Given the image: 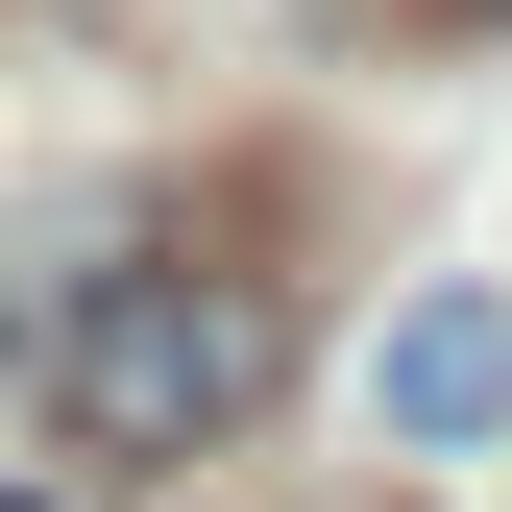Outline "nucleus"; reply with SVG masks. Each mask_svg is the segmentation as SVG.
<instances>
[{
  "mask_svg": "<svg viewBox=\"0 0 512 512\" xmlns=\"http://www.w3.org/2000/svg\"><path fill=\"white\" fill-rule=\"evenodd\" d=\"M0 512H49V488H0Z\"/></svg>",
  "mask_w": 512,
  "mask_h": 512,
  "instance_id": "obj_3",
  "label": "nucleus"
},
{
  "mask_svg": "<svg viewBox=\"0 0 512 512\" xmlns=\"http://www.w3.org/2000/svg\"><path fill=\"white\" fill-rule=\"evenodd\" d=\"M391 439L415 464H488L512 439V293H415L391 317Z\"/></svg>",
  "mask_w": 512,
  "mask_h": 512,
  "instance_id": "obj_2",
  "label": "nucleus"
},
{
  "mask_svg": "<svg viewBox=\"0 0 512 512\" xmlns=\"http://www.w3.org/2000/svg\"><path fill=\"white\" fill-rule=\"evenodd\" d=\"M269 391H293V293L220 269V244H122V269H74V317H49L74 464H220Z\"/></svg>",
  "mask_w": 512,
  "mask_h": 512,
  "instance_id": "obj_1",
  "label": "nucleus"
}]
</instances>
